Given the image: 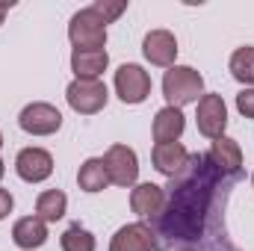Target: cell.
<instances>
[{
	"mask_svg": "<svg viewBox=\"0 0 254 251\" xmlns=\"http://www.w3.org/2000/svg\"><path fill=\"white\" fill-rule=\"evenodd\" d=\"M213 189H219L216 166L210 163L207 154H190L187 169L178 178H172L160 216L151 219L154 222L151 234L157 249H169L172 243H192L201 237Z\"/></svg>",
	"mask_w": 254,
	"mask_h": 251,
	"instance_id": "obj_1",
	"label": "cell"
},
{
	"mask_svg": "<svg viewBox=\"0 0 254 251\" xmlns=\"http://www.w3.org/2000/svg\"><path fill=\"white\" fill-rule=\"evenodd\" d=\"M204 95V77L192 65H172L163 74V98L166 107L184 110L187 104H198Z\"/></svg>",
	"mask_w": 254,
	"mask_h": 251,
	"instance_id": "obj_2",
	"label": "cell"
},
{
	"mask_svg": "<svg viewBox=\"0 0 254 251\" xmlns=\"http://www.w3.org/2000/svg\"><path fill=\"white\" fill-rule=\"evenodd\" d=\"M68 42L74 51H104L107 48V24L101 21V15L92 6L71 15Z\"/></svg>",
	"mask_w": 254,
	"mask_h": 251,
	"instance_id": "obj_3",
	"label": "cell"
},
{
	"mask_svg": "<svg viewBox=\"0 0 254 251\" xmlns=\"http://www.w3.org/2000/svg\"><path fill=\"white\" fill-rule=\"evenodd\" d=\"M65 101L77 116H95L107 107L110 92L104 80H71L65 86Z\"/></svg>",
	"mask_w": 254,
	"mask_h": 251,
	"instance_id": "obj_4",
	"label": "cell"
},
{
	"mask_svg": "<svg viewBox=\"0 0 254 251\" xmlns=\"http://www.w3.org/2000/svg\"><path fill=\"white\" fill-rule=\"evenodd\" d=\"M113 86H116V95H119L122 104L136 107V104H145L148 95H151V74H148L142 65L125 63L119 71H116Z\"/></svg>",
	"mask_w": 254,
	"mask_h": 251,
	"instance_id": "obj_5",
	"label": "cell"
},
{
	"mask_svg": "<svg viewBox=\"0 0 254 251\" xmlns=\"http://www.w3.org/2000/svg\"><path fill=\"white\" fill-rule=\"evenodd\" d=\"M195 125L198 133L207 136V139H222L225 136V127H228V107H225V98L210 92V95H201V101L195 104Z\"/></svg>",
	"mask_w": 254,
	"mask_h": 251,
	"instance_id": "obj_6",
	"label": "cell"
},
{
	"mask_svg": "<svg viewBox=\"0 0 254 251\" xmlns=\"http://www.w3.org/2000/svg\"><path fill=\"white\" fill-rule=\"evenodd\" d=\"M104 166H107V175H110V184L116 187H136L139 181V157L130 145H110L107 154H104Z\"/></svg>",
	"mask_w": 254,
	"mask_h": 251,
	"instance_id": "obj_7",
	"label": "cell"
},
{
	"mask_svg": "<svg viewBox=\"0 0 254 251\" xmlns=\"http://www.w3.org/2000/svg\"><path fill=\"white\" fill-rule=\"evenodd\" d=\"M18 125L24 133L30 136H54L60 127H63V113L54 107V104H45V101H33L21 110L18 116Z\"/></svg>",
	"mask_w": 254,
	"mask_h": 251,
	"instance_id": "obj_8",
	"label": "cell"
},
{
	"mask_svg": "<svg viewBox=\"0 0 254 251\" xmlns=\"http://www.w3.org/2000/svg\"><path fill=\"white\" fill-rule=\"evenodd\" d=\"M15 172L24 184H45L54 175V157L45 148H21L15 157Z\"/></svg>",
	"mask_w": 254,
	"mask_h": 251,
	"instance_id": "obj_9",
	"label": "cell"
},
{
	"mask_svg": "<svg viewBox=\"0 0 254 251\" xmlns=\"http://www.w3.org/2000/svg\"><path fill=\"white\" fill-rule=\"evenodd\" d=\"M142 54L145 60L157 68H172L178 60V39L169 30H151L142 39Z\"/></svg>",
	"mask_w": 254,
	"mask_h": 251,
	"instance_id": "obj_10",
	"label": "cell"
},
{
	"mask_svg": "<svg viewBox=\"0 0 254 251\" xmlns=\"http://www.w3.org/2000/svg\"><path fill=\"white\" fill-rule=\"evenodd\" d=\"M207 157H210V163L216 166V172L222 178H237L243 172V148L231 136L213 139V148L207 151Z\"/></svg>",
	"mask_w": 254,
	"mask_h": 251,
	"instance_id": "obj_11",
	"label": "cell"
},
{
	"mask_svg": "<svg viewBox=\"0 0 254 251\" xmlns=\"http://www.w3.org/2000/svg\"><path fill=\"white\" fill-rule=\"evenodd\" d=\"M151 160H154V169L166 178H178L187 163H190V151L181 145V142H157L154 151H151Z\"/></svg>",
	"mask_w": 254,
	"mask_h": 251,
	"instance_id": "obj_12",
	"label": "cell"
},
{
	"mask_svg": "<svg viewBox=\"0 0 254 251\" xmlns=\"http://www.w3.org/2000/svg\"><path fill=\"white\" fill-rule=\"evenodd\" d=\"M163 204H166V189L151 184V181L148 184H136L130 189V210L139 219H157Z\"/></svg>",
	"mask_w": 254,
	"mask_h": 251,
	"instance_id": "obj_13",
	"label": "cell"
},
{
	"mask_svg": "<svg viewBox=\"0 0 254 251\" xmlns=\"http://www.w3.org/2000/svg\"><path fill=\"white\" fill-rule=\"evenodd\" d=\"M110 251H154V234L145 222H130L116 231L110 240Z\"/></svg>",
	"mask_w": 254,
	"mask_h": 251,
	"instance_id": "obj_14",
	"label": "cell"
},
{
	"mask_svg": "<svg viewBox=\"0 0 254 251\" xmlns=\"http://www.w3.org/2000/svg\"><path fill=\"white\" fill-rule=\"evenodd\" d=\"M12 243L24 251L42 249L48 243V222H42L36 213L33 216H24L12 225Z\"/></svg>",
	"mask_w": 254,
	"mask_h": 251,
	"instance_id": "obj_15",
	"label": "cell"
},
{
	"mask_svg": "<svg viewBox=\"0 0 254 251\" xmlns=\"http://www.w3.org/2000/svg\"><path fill=\"white\" fill-rule=\"evenodd\" d=\"M187 130V119L178 107H163L157 110L154 116V125H151V133H154V142H178Z\"/></svg>",
	"mask_w": 254,
	"mask_h": 251,
	"instance_id": "obj_16",
	"label": "cell"
},
{
	"mask_svg": "<svg viewBox=\"0 0 254 251\" xmlns=\"http://www.w3.org/2000/svg\"><path fill=\"white\" fill-rule=\"evenodd\" d=\"M110 65L107 51H71V71L74 80H101Z\"/></svg>",
	"mask_w": 254,
	"mask_h": 251,
	"instance_id": "obj_17",
	"label": "cell"
},
{
	"mask_svg": "<svg viewBox=\"0 0 254 251\" xmlns=\"http://www.w3.org/2000/svg\"><path fill=\"white\" fill-rule=\"evenodd\" d=\"M77 187L83 189V192H89V195L104 192V189L110 187V175H107L104 157H89V160L80 166V172H77Z\"/></svg>",
	"mask_w": 254,
	"mask_h": 251,
	"instance_id": "obj_18",
	"label": "cell"
},
{
	"mask_svg": "<svg viewBox=\"0 0 254 251\" xmlns=\"http://www.w3.org/2000/svg\"><path fill=\"white\" fill-rule=\"evenodd\" d=\"M68 210V195L63 189H45L36 198V216L42 222H60Z\"/></svg>",
	"mask_w": 254,
	"mask_h": 251,
	"instance_id": "obj_19",
	"label": "cell"
},
{
	"mask_svg": "<svg viewBox=\"0 0 254 251\" xmlns=\"http://www.w3.org/2000/svg\"><path fill=\"white\" fill-rule=\"evenodd\" d=\"M231 77L237 80V83H243L246 89H254V48L252 45H246V48H237L234 54H231Z\"/></svg>",
	"mask_w": 254,
	"mask_h": 251,
	"instance_id": "obj_20",
	"label": "cell"
},
{
	"mask_svg": "<svg viewBox=\"0 0 254 251\" xmlns=\"http://www.w3.org/2000/svg\"><path fill=\"white\" fill-rule=\"evenodd\" d=\"M60 246L63 251H95V237H92V231H86L80 222H74V225H68L65 228V234L60 237Z\"/></svg>",
	"mask_w": 254,
	"mask_h": 251,
	"instance_id": "obj_21",
	"label": "cell"
},
{
	"mask_svg": "<svg viewBox=\"0 0 254 251\" xmlns=\"http://www.w3.org/2000/svg\"><path fill=\"white\" fill-rule=\"evenodd\" d=\"M92 9L101 15V21L104 24H113L116 18H122L127 12V0H119V3H110V0H98V3H92Z\"/></svg>",
	"mask_w": 254,
	"mask_h": 251,
	"instance_id": "obj_22",
	"label": "cell"
},
{
	"mask_svg": "<svg viewBox=\"0 0 254 251\" xmlns=\"http://www.w3.org/2000/svg\"><path fill=\"white\" fill-rule=\"evenodd\" d=\"M237 113L243 119H254V89H243L237 95Z\"/></svg>",
	"mask_w": 254,
	"mask_h": 251,
	"instance_id": "obj_23",
	"label": "cell"
},
{
	"mask_svg": "<svg viewBox=\"0 0 254 251\" xmlns=\"http://www.w3.org/2000/svg\"><path fill=\"white\" fill-rule=\"evenodd\" d=\"M12 207H15V198H12V192L0 187V222H3V219L12 213Z\"/></svg>",
	"mask_w": 254,
	"mask_h": 251,
	"instance_id": "obj_24",
	"label": "cell"
},
{
	"mask_svg": "<svg viewBox=\"0 0 254 251\" xmlns=\"http://www.w3.org/2000/svg\"><path fill=\"white\" fill-rule=\"evenodd\" d=\"M12 6H15V0H3V3H0V24H3V18H6V12H9Z\"/></svg>",
	"mask_w": 254,
	"mask_h": 251,
	"instance_id": "obj_25",
	"label": "cell"
},
{
	"mask_svg": "<svg viewBox=\"0 0 254 251\" xmlns=\"http://www.w3.org/2000/svg\"><path fill=\"white\" fill-rule=\"evenodd\" d=\"M0 151H3V133H0ZM3 175H6V163H3V157H0V181H3Z\"/></svg>",
	"mask_w": 254,
	"mask_h": 251,
	"instance_id": "obj_26",
	"label": "cell"
},
{
	"mask_svg": "<svg viewBox=\"0 0 254 251\" xmlns=\"http://www.w3.org/2000/svg\"><path fill=\"white\" fill-rule=\"evenodd\" d=\"M252 187H254V175H252Z\"/></svg>",
	"mask_w": 254,
	"mask_h": 251,
	"instance_id": "obj_27",
	"label": "cell"
},
{
	"mask_svg": "<svg viewBox=\"0 0 254 251\" xmlns=\"http://www.w3.org/2000/svg\"><path fill=\"white\" fill-rule=\"evenodd\" d=\"M184 251H195V249H184Z\"/></svg>",
	"mask_w": 254,
	"mask_h": 251,
	"instance_id": "obj_28",
	"label": "cell"
}]
</instances>
